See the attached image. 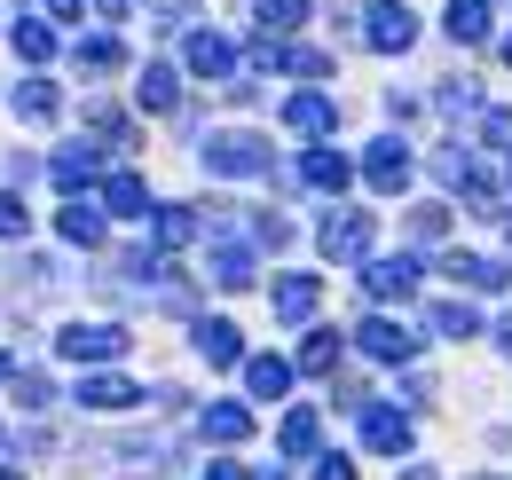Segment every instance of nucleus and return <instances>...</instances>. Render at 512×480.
<instances>
[{"label": "nucleus", "instance_id": "f257e3e1", "mask_svg": "<svg viewBox=\"0 0 512 480\" xmlns=\"http://www.w3.org/2000/svg\"><path fill=\"white\" fill-rule=\"evenodd\" d=\"M268 158H276V150H268L260 134H213V142H205V166H213V174H229V181L268 174Z\"/></svg>", "mask_w": 512, "mask_h": 480}, {"label": "nucleus", "instance_id": "f03ea898", "mask_svg": "<svg viewBox=\"0 0 512 480\" xmlns=\"http://www.w3.org/2000/svg\"><path fill=\"white\" fill-rule=\"evenodd\" d=\"M323 252H331V260H363V252H371V213H347V205L323 213Z\"/></svg>", "mask_w": 512, "mask_h": 480}, {"label": "nucleus", "instance_id": "7ed1b4c3", "mask_svg": "<svg viewBox=\"0 0 512 480\" xmlns=\"http://www.w3.org/2000/svg\"><path fill=\"white\" fill-rule=\"evenodd\" d=\"M363 24H371V48H379V56H402V48L418 40V16H410L402 0H379V8L363 16Z\"/></svg>", "mask_w": 512, "mask_h": 480}, {"label": "nucleus", "instance_id": "20e7f679", "mask_svg": "<svg viewBox=\"0 0 512 480\" xmlns=\"http://www.w3.org/2000/svg\"><path fill=\"white\" fill-rule=\"evenodd\" d=\"M64 355L71 362H111V355H127V331H119V323H71Z\"/></svg>", "mask_w": 512, "mask_h": 480}, {"label": "nucleus", "instance_id": "39448f33", "mask_svg": "<svg viewBox=\"0 0 512 480\" xmlns=\"http://www.w3.org/2000/svg\"><path fill=\"white\" fill-rule=\"evenodd\" d=\"M363 181H371V189H402V181H410V150H402L394 134L371 142V150H363Z\"/></svg>", "mask_w": 512, "mask_h": 480}, {"label": "nucleus", "instance_id": "423d86ee", "mask_svg": "<svg viewBox=\"0 0 512 480\" xmlns=\"http://www.w3.org/2000/svg\"><path fill=\"white\" fill-rule=\"evenodd\" d=\"M442 32L457 40V48H481V40H489V0H449Z\"/></svg>", "mask_w": 512, "mask_h": 480}, {"label": "nucleus", "instance_id": "0eeeda50", "mask_svg": "<svg viewBox=\"0 0 512 480\" xmlns=\"http://www.w3.org/2000/svg\"><path fill=\"white\" fill-rule=\"evenodd\" d=\"M363 355H371V362H410V355H418V339L379 315V323H363Z\"/></svg>", "mask_w": 512, "mask_h": 480}, {"label": "nucleus", "instance_id": "6e6552de", "mask_svg": "<svg viewBox=\"0 0 512 480\" xmlns=\"http://www.w3.org/2000/svg\"><path fill=\"white\" fill-rule=\"evenodd\" d=\"M284 126H292V134H331V126H339V103H331V95H292V103H284Z\"/></svg>", "mask_w": 512, "mask_h": 480}, {"label": "nucleus", "instance_id": "1a4fd4ad", "mask_svg": "<svg viewBox=\"0 0 512 480\" xmlns=\"http://www.w3.org/2000/svg\"><path fill=\"white\" fill-rule=\"evenodd\" d=\"M410 284H418V260H371V268H363V292H371V300H402Z\"/></svg>", "mask_w": 512, "mask_h": 480}, {"label": "nucleus", "instance_id": "9d476101", "mask_svg": "<svg viewBox=\"0 0 512 480\" xmlns=\"http://www.w3.org/2000/svg\"><path fill=\"white\" fill-rule=\"evenodd\" d=\"M56 111H64V95H56L48 79H16V119L24 126H48Z\"/></svg>", "mask_w": 512, "mask_h": 480}, {"label": "nucleus", "instance_id": "9b49d317", "mask_svg": "<svg viewBox=\"0 0 512 480\" xmlns=\"http://www.w3.org/2000/svg\"><path fill=\"white\" fill-rule=\"evenodd\" d=\"M316 315V276H276V323H308Z\"/></svg>", "mask_w": 512, "mask_h": 480}, {"label": "nucleus", "instance_id": "f8f14e48", "mask_svg": "<svg viewBox=\"0 0 512 480\" xmlns=\"http://www.w3.org/2000/svg\"><path fill=\"white\" fill-rule=\"evenodd\" d=\"M71 63H79V71H87V79H111V71H119V63H127V48H119V40H111V32H95V40H79V48H71Z\"/></svg>", "mask_w": 512, "mask_h": 480}, {"label": "nucleus", "instance_id": "ddd939ff", "mask_svg": "<svg viewBox=\"0 0 512 480\" xmlns=\"http://www.w3.org/2000/svg\"><path fill=\"white\" fill-rule=\"evenodd\" d=\"M95 174H103V150H95V142H71V150H56V181H64V189H87Z\"/></svg>", "mask_w": 512, "mask_h": 480}, {"label": "nucleus", "instance_id": "4468645a", "mask_svg": "<svg viewBox=\"0 0 512 480\" xmlns=\"http://www.w3.org/2000/svg\"><path fill=\"white\" fill-rule=\"evenodd\" d=\"M229 63H237V48H229L221 32H190V71H205V79H229Z\"/></svg>", "mask_w": 512, "mask_h": 480}, {"label": "nucleus", "instance_id": "2eb2a0df", "mask_svg": "<svg viewBox=\"0 0 512 480\" xmlns=\"http://www.w3.org/2000/svg\"><path fill=\"white\" fill-rule=\"evenodd\" d=\"M134 103H142V111H174V103H182V79H174V63H150Z\"/></svg>", "mask_w": 512, "mask_h": 480}, {"label": "nucleus", "instance_id": "dca6fc26", "mask_svg": "<svg viewBox=\"0 0 512 480\" xmlns=\"http://www.w3.org/2000/svg\"><path fill=\"white\" fill-rule=\"evenodd\" d=\"M363 441H371V449H386V457H394V449H402V441H410V418H402V410H371V418H363Z\"/></svg>", "mask_w": 512, "mask_h": 480}, {"label": "nucleus", "instance_id": "f3484780", "mask_svg": "<svg viewBox=\"0 0 512 480\" xmlns=\"http://www.w3.org/2000/svg\"><path fill=\"white\" fill-rule=\"evenodd\" d=\"M56 229H64L71 244H103V205H79V197H71L64 213H56Z\"/></svg>", "mask_w": 512, "mask_h": 480}, {"label": "nucleus", "instance_id": "a211bd4d", "mask_svg": "<svg viewBox=\"0 0 512 480\" xmlns=\"http://www.w3.org/2000/svg\"><path fill=\"white\" fill-rule=\"evenodd\" d=\"M213 276H221V292H245V284H253V252L221 237V252H213Z\"/></svg>", "mask_w": 512, "mask_h": 480}, {"label": "nucleus", "instance_id": "6ab92c4d", "mask_svg": "<svg viewBox=\"0 0 512 480\" xmlns=\"http://www.w3.org/2000/svg\"><path fill=\"white\" fill-rule=\"evenodd\" d=\"M197 355H205V362H237V355H245L237 323H197Z\"/></svg>", "mask_w": 512, "mask_h": 480}, {"label": "nucleus", "instance_id": "aec40b11", "mask_svg": "<svg viewBox=\"0 0 512 480\" xmlns=\"http://www.w3.org/2000/svg\"><path fill=\"white\" fill-rule=\"evenodd\" d=\"M300 181H308V189H347V158H339V150H308Z\"/></svg>", "mask_w": 512, "mask_h": 480}, {"label": "nucleus", "instance_id": "412c9836", "mask_svg": "<svg viewBox=\"0 0 512 480\" xmlns=\"http://www.w3.org/2000/svg\"><path fill=\"white\" fill-rule=\"evenodd\" d=\"M8 40H16V56H24V63H48V56H56V32H48L40 16H24V24L8 32Z\"/></svg>", "mask_w": 512, "mask_h": 480}, {"label": "nucleus", "instance_id": "4be33fe9", "mask_svg": "<svg viewBox=\"0 0 512 480\" xmlns=\"http://www.w3.org/2000/svg\"><path fill=\"white\" fill-rule=\"evenodd\" d=\"M205 433H213V441H245V433H253L245 402H213V410H205Z\"/></svg>", "mask_w": 512, "mask_h": 480}, {"label": "nucleus", "instance_id": "5701e85b", "mask_svg": "<svg viewBox=\"0 0 512 480\" xmlns=\"http://www.w3.org/2000/svg\"><path fill=\"white\" fill-rule=\"evenodd\" d=\"M79 402H87V410H127L134 386H127V378H87V386H79Z\"/></svg>", "mask_w": 512, "mask_h": 480}, {"label": "nucleus", "instance_id": "b1692460", "mask_svg": "<svg viewBox=\"0 0 512 480\" xmlns=\"http://www.w3.org/2000/svg\"><path fill=\"white\" fill-rule=\"evenodd\" d=\"M245 378H253V394L260 402H276V394H284V386H292V362H276V355H260L253 370H245Z\"/></svg>", "mask_w": 512, "mask_h": 480}, {"label": "nucleus", "instance_id": "393cba45", "mask_svg": "<svg viewBox=\"0 0 512 480\" xmlns=\"http://www.w3.org/2000/svg\"><path fill=\"white\" fill-rule=\"evenodd\" d=\"M434 331H442V339H473V331H481V315H473L465 300H442V307H434Z\"/></svg>", "mask_w": 512, "mask_h": 480}, {"label": "nucleus", "instance_id": "a878e982", "mask_svg": "<svg viewBox=\"0 0 512 480\" xmlns=\"http://www.w3.org/2000/svg\"><path fill=\"white\" fill-rule=\"evenodd\" d=\"M253 16L268 32H292V24H308V0H253Z\"/></svg>", "mask_w": 512, "mask_h": 480}, {"label": "nucleus", "instance_id": "bb28decb", "mask_svg": "<svg viewBox=\"0 0 512 480\" xmlns=\"http://www.w3.org/2000/svg\"><path fill=\"white\" fill-rule=\"evenodd\" d=\"M316 410H300V418H284V457H308V449H316Z\"/></svg>", "mask_w": 512, "mask_h": 480}, {"label": "nucleus", "instance_id": "cd10ccee", "mask_svg": "<svg viewBox=\"0 0 512 480\" xmlns=\"http://www.w3.org/2000/svg\"><path fill=\"white\" fill-rule=\"evenodd\" d=\"M142 205H150L142 174H111V213H142Z\"/></svg>", "mask_w": 512, "mask_h": 480}, {"label": "nucleus", "instance_id": "c85d7f7f", "mask_svg": "<svg viewBox=\"0 0 512 480\" xmlns=\"http://www.w3.org/2000/svg\"><path fill=\"white\" fill-rule=\"evenodd\" d=\"M190 237H197V213L166 205V213H158V244H190Z\"/></svg>", "mask_w": 512, "mask_h": 480}, {"label": "nucleus", "instance_id": "c756f323", "mask_svg": "<svg viewBox=\"0 0 512 480\" xmlns=\"http://www.w3.org/2000/svg\"><path fill=\"white\" fill-rule=\"evenodd\" d=\"M284 71H300V79H323V71H331V56H323V48H300V40H292V48H284Z\"/></svg>", "mask_w": 512, "mask_h": 480}, {"label": "nucleus", "instance_id": "7c9ffc66", "mask_svg": "<svg viewBox=\"0 0 512 480\" xmlns=\"http://www.w3.org/2000/svg\"><path fill=\"white\" fill-rule=\"evenodd\" d=\"M331 362H339V339H331V331H316V339L300 347V370H331Z\"/></svg>", "mask_w": 512, "mask_h": 480}, {"label": "nucleus", "instance_id": "2f4dec72", "mask_svg": "<svg viewBox=\"0 0 512 480\" xmlns=\"http://www.w3.org/2000/svg\"><path fill=\"white\" fill-rule=\"evenodd\" d=\"M442 229H449V213H442V205H418V213H410V237H426V244H434Z\"/></svg>", "mask_w": 512, "mask_h": 480}, {"label": "nucleus", "instance_id": "473e14b6", "mask_svg": "<svg viewBox=\"0 0 512 480\" xmlns=\"http://www.w3.org/2000/svg\"><path fill=\"white\" fill-rule=\"evenodd\" d=\"M24 221H32L24 197H0V237H24Z\"/></svg>", "mask_w": 512, "mask_h": 480}, {"label": "nucleus", "instance_id": "72a5a7b5", "mask_svg": "<svg viewBox=\"0 0 512 480\" xmlns=\"http://www.w3.org/2000/svg\"><path fill=\"white\" fill-rule=\"evenodd\" d=\"M489 142H497V150H512V111H489Z\"/></svg>", "mask_w": 512, "mask_h": 480}, {"label": "nucleus", "instance_id": "f704fd0d", "mask_svg": "<svg viewBox=\"0 0 512 480\" xmlns=\"http://www.w3.org/2000/svg\"><path fill=\"white\" fill-rule=\"evenodd\" d=\"M316 480H355V465H347V457H323V465H316Z\"/></svg>", "mask_w": 512, "mask_h": 480}, {"label": "nucleus", "instance_id": "c9c22d12", "mask_svg": "<svg viewBox=\"0 0 512 480\" xmlns=\"http://www.w3.org/2000/svg\"><path fill=\"white\" fill-rule=\"evenodd\" d=\"M205 480H245V465H213V473H205Z\"/></svg>", "mask_w": 512, "mask_h": 480}, {"label": "nucleus", "instance_id": "e433bc0d", "mask_svg": "<svg viewBox=\"0 0 512 480\" xmlns=\"http://www.w3.org/2000/svg\"><path fill=\"white\" fill-rule=\"evenodd\" d=\"M95 8H103V16H127V8H134V0H95Z\"/></svg>", "mask_w": 512, "mask_h": 480}, {"label": "nucleus", "instance_id": "4c0bfd02", "mask_svg": "<svg viewBox=\"0 0 512 480\" xmlns=\"http://www.w3.org/2000/svg\"><path fill=\"white\" fill-rule=\"evenodd\" d=\"M48 8H56V16H79V8H87V0H48Z\"/></svg>", "mask_w": 512, "mask_h": 480}, {"label": "nucleus", "instance_id": "58836bf2", "mask_svg": "<svg viewBox=\"0 0 512 480\" xmlns=\"http://www.w3.org/2000/svg\"><path fill=\"white\" fill-rule=\"evenodd\" d=\"M402 480H434V473H426V465H418V473H402Z\"/></svg>", "mask_w": 512, "mask_h": 480}, {"label": "nucleus", "instance_id": "ea45409f", "mask_svg": "<svg viewBox=\"0 0 512 480\" xmlns=\"http://www.w3.org/2000/svg\"><path fill=\"white\" fill-rule=\"evenodd\" d=\"M505 355H512V315H505Z\"/></svg>", "mask_w": 512, "mask_h": 480}, {"label": "nucleus", "instance_id": "a19ab883", "mask_svg": "<svg viewBox=\"0 0 512 480\" xmlns=\"http://www.w3.org/2000/svg\"><path fill=\"white\" fill-rule=\"evenodd\" d=\"M0 378H8V355H0Z\"/></svg>", "mask_w": 512, "mask_h": 480}, {"label": "nucleus", "instance_id": "79ce46f5", "mask_svg": "<svg viewBox=\"0 0 512 480\" xmlns=\"http://www.w3.org/2000/svg\"><path fill=\"white\" fill-rule=\"evenodd\" d=\"M0 480H16V473H8V465H0Z\"/></svg>", "mask_w": 512, "mask_h": 480}, {"label": "nucleus", "instance_id": "37998d69", "mask_svg": "<svg viewBox=\"0 0 512 480\" xmlns=\"http://www.w3.org/2000/svg\"><path fill=\"white\" fill-rule=\"evenodd\" d=\"M505 63H512V40H505Z\"/></svg>", "mask_w": 512, "mask_h": 480}, {"label": "nucleus", "instance_id": "c03bdc74", "mask_svg": "<svg viewBox=\"0 0 512 480\" xmlns=\"http://www.w3.org/2000/svg\"><path fill=\"white\" fill-rule=\"evenodd\" d=\"M505 181H512V166H505Z\"/></svg>", "mask_w": 512, "mask_h": 480}, {"label": "nucleus", "instance_id": "a18cd8bd", "mask_svg": "<svg viewBox=\"0 0 512 480\" xmlns=\"http://www.w3.org/2000/svg\"><path fill=\"white\" fill-rule=\"evenodd\" d=\"M268 480H276V473H268Z\"/></svg>", "mask_w": 512, "mask_h": 480}]
</instances>
